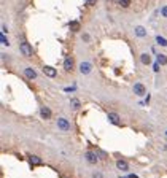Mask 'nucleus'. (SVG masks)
<instances>
[{
  "mask_svg": "<svg viewBox=\"0 0 167 178\" xmlns=\"http://www.w3.org/2000/svg\"><path fill=\"white\" fill-rule=\"evenodd\" d=\"M116 167L120 169V170H123V172H127L129 170V164L126 162V161H123V159H120L116 162Z\"/></svg>",
  "mask_w": 167,
  "mask_h": 178,
  "instance_id": "12",
  "label": "nucleus"
},
{
  "mask_svg": "<svg viewBox=\"0 0 167 178\" xmlns=\"http://www.w3.org/2000/svg\"><path fill=\"white\" fill-rule=\"evenodd\" d=\"M120 5L124 6V8H127V6L130 5V0H120Z\"/></svg>",
  "mask_w": 167,
  "mask_h": 178,
  "instance_id": "21",
  "label": "nucleus"
},
{
  "mask_svg": "<svg viewBox=\"0 0 167 178\" xmlns=\"http://www.w3.org/2000/svg\"><path fill=\"white\" fill-rule=\"evenodd\" d=\"M64 68H65V72H72L73 70V58H65V61H64Z\"/></svg>",
  "mask_w": 167,
  "mask_h": 178,
  "instance_id": "9",
  "label": "nucleus"
},
{
  "mask_svg": "<svg viewBox=\"0 0 167 178\" xmlns=\"http://www.w3.org/2000/svg\"><path fill=\"white\" fill-rule=\"evenodd\" d=\"M24 76L27 78V80H35V78H37V72L33 68L27 67V68H24Z\"/></svg>",
  "mask_w": 167,
  "mask_h": 178,
  "instance_id": "6",
  "label": "nucleus"
},
{
  "mask_svg": "<svg viewBox=\"0 0 167 178\" xmlns=\"http://www.w3.org/2000/svg\"><path fill=\"white\" fill-rule=\"evenodd\" d=\"M161 15H162L164 18H167V5H165V6H162V8H161Z\"/></svg>",
  "mask_w": 167,
  "mask_h": 178,
  "instance_id": "22",
  "label": "nucleus"
},
{
  "mask_svg": "<svg viewBox=\"0 0 167 178\" xmlns=\"http://www.w3.org/2000/svg\"><path fill=\"white\" fill-rule=\"evenodd\" d=\"M140 61H142V64H143V65H148V64H151V58H150V54L143 53V54L140 56Z\"/></svg>",
  "mask_w": 167,
  "mask_h": 178,
  "instance_id": "14",
  "label": "nucleus"
},
{
  "mask_svg": "<svg viewBox=\"0 0 167 178\" xmlns=\"http://www.w3.org/2000/svg\"><path fill=\"white\" fill-rule=\"evenodd\" d=\"M29 162L32 166H41V164H43V161H41L38 156H33V154H29Z\"/></svg>",
  "mask_w": 167,
  "mask_h": 178,
  "instance_id": "11",
  "label": "nucleus"
},
{
  "mask_svg": "<svg viewBox=\"0 0 167 178\" xmlns=\"http://www.w3.org/2000/svg\"><path fill=\"white\" fill-rule=\"evenodd\" d=\"M70 29L73 32H76V30L80 29V23H78V21H72V23H70Z\"/></svg>",
  "mask_w": 167,
  "mask_h": 178,
  "instance_id": "18",
  "label": "nucleus"
},
{
  "mask_svg": "<svg viewBox=\"0 0 167 178\" xmlns=\"http://www.w3.org/2000/svg\"><path fill=\"white\" fill-rule=\"evenodd\" d=\"M158 62L161 64V65H165V64H167V58L164 54H158Z\"/></svg>",
  "mask_w": 167,
  "mask_h": 178,
  "instance_id": "17",
  "label": "nucleus"
},
{
  "mask_svg": "<svg viewBox=\"0 0 167 178\" xmlns=\"http://www.w3.org/2000/svg\"><path fill=\"white\" fill-rule=\"evenodd\" d=\"M19 49H21V54H24L26 58H32L33 56V49H32V46L27 43V41H21Z\"/></svg>",
  "mask_w": 167,
  "mask_h": 178,
  "instance_id": "1",
  "label": "nucleus"
},
{
  "mask_svg": "<svg viewBox=\"0 0 167 178\" xmlns=\"http://www.w3.org/2000/svg\"><path fill=\"white\" fill-rule=\"evenodd\" d=\"M70 105L73 106V108H75V110H78V108H80V106H81V103H80V100H78V99H72V102H70Z\"/></svg>",
  "mask_w": 167,
  "mask_h": 178,
  "instance_id": "19",
  "label": "nucleus"
},
{
  "mask_svg": "<svg viewBox=\"0 0 167 178\" xmlns=\"http://www.w3.org/2000/svg\"><path fill=\"white\" fill-rule=\"evenodd\" d=\"M153 70H155V72H159V62H156L155 65H153Z\"/></svg>",
  "mask_w": 167,
  "mask_h": 178,
  "instance_id": "25",
  "label": "nucleus"
},
{
  "mask_svg": "<svg viewBox=\"0 0 167 178\" xmlns=\"http://www.w3.org/2000/svg\"><path fill=\"white\" fill-rule=\"evenodd\" d=\"M81 38H83V41H89V40H91V38H89V35H88V33H85Z\"/></svg>",
  "mask_w": 167,
  "mask_h": 178,
  "instance_id": "24",
  "label": "nucleus"
},
{
  "mask_svg": "<svg viewBox=\"0 0 167 178\" xmlns=\"http://www.w3.org/2000/svg\"><path fill=\"white\" fill-rule=\"evenodd\" d=\"M43 73H45L46 76H50V78H54L56 75H57L56 68H54V67H50V65H45V67H43Z\"/></svg>",
  "mask_w": 167,
  "mask_h": 178,
  "instance_id": "7",
  "label": "nucleus"
},
{
  "mask_svg": "<svg viewBox=\"0 0 167 178\" xmlns=\"http://www.w3.org/2000/svg\"><path fill=\"white\" fill-rule=\"evenodd\" d=\"M8 32V29H6V26L5 24H2V33H6Z\"/></svg>",
  "mask_w": 167,
  "mask_h": 178,
  "instance_id": "26",
  "label": "nucleus"
},
{
  "mask_svg": "<svg viewBox=\"0 0 167 178\" xmlns=\"http://www.w3.org/2000/svg\"><path fill=\"white\" fill-rule=\"evenodd\" d=\"M0 40H2V45H5V46H8V45H10V41L6 40V35H5V33H2V37H0Z\"/></svg>",
  "mask_w": 167,
  "mask_h": 178,
  "instance_id": "20",
  "label": "nucleus"
},
{
  "mask_svg": "<svg viewBox=\"0 0 167 178\" xmlns=\"http://www.w3.org/2000/svg\"><path fill=\"white\" fill-rule=\"evenodd\" d=\"M96 3V0H88V5H94Z\"/></svg>",
  "mask_w": 167,
  "mask_h": 178,
  "instance_id": "27",
  "label": "nucleus"
},
{
  "mask_svg": "<svg viewBox=\"0 0 167 178\" xmlns=\"http://www.w3.org/2000/svg\"><path fill=\"white\" fill-rule=\"evenodd\" d=\"M92 178H103V175H102L100 172H94V173H92Z\"/></svg>",
  "mask_w": 167,
  "mask_h": 178,
  "instance_id": "23",
  "label": "nucleus"
},
{
  "mask_svg": "<svg viewBox=\"0 0 167 178\" xmlns=\"http://www.w3.org/2000/svg\"><path fill=\"white\" fill-rule=\"evenodd\" d=\"M108 121L115 126L121 124V119H120V115H118V113H108Z\"/></svg>",
  "mask_w": 167,
  "mask_h": 178,
  "instance_id": "5",
  "label": "nucleus"
},
{
  "mask_svg": "<svg viewBox=\"0 0 167 178\" xmlns=\"http://www.w3.org/2000/svg\"><path fill=\"white\" fill-rule=\"evenodd\" d=\"M57 127L61 131H64V132H67V131H70V123H68V121L65 119V118H59L57 119Z\"/></svg>",
  "mask_w": 167,
  "mask_h": 178,
  "instance_id": "2",
  "label": "nucleus"
},
{
  "mask_svg": "<svg viewBox=\"0 0 167 178\" xmlns=\"http://www.w3.org/2000/svg\"><path fill=\"white\" fill-rule=\"evenodd\" d=\"M135 35H137V37H140V38H143L145 35H147V30H145V27L137 26V27H135Z\"/></svg>",
  "mask_w": 167,
  "mask_h": 178,
  "instance_id": "13",
  "label": "nucleus"
},
{
  "mask_svg": "<svg viewBox=\"0 0 167 178\" xmlns=\"http://www.w3.org/2000/svg\"><path fill=\"white\" fill-rule=\"evenodd\" d=\"M129 178H138V176H137V175H130Z\"/></svg>",
  "mask_w": 167,
  "mask_h": 178,
  "instance_id": "28",
  "label": "nucleus"
},
{
  "mask_svg": "<svg viewBox=\"0 0 167 178\" xmlns=\"http://www.w3.org/2000/svg\"><path fill=\"white\" fill-rule=\"evenodd\" d=\"M85 158L89 164H97V159H99V156H97L94 151H86L85 153Z\"/></svg>",
  "mask_w": 167,
  "mask_h": 178,
  "instance_id": "4",
  "label": "nucleus"
},
{
  "mask_svg": "<svg viewBox=\"0 0 167 178\" xmlns=\"http://www.w3.org/2000/svg\"><path fill=\"white\" fill-rule=\"evenodd\" d=\"M91 70H92L91 62H81V64H80V72H81L83 75H88V73H91Z\"/></svg>",
  "mask_w": 167,
  "mask_h": 178,
  "instance_id": "3",
  "label": "nucleus"
},
{
  "mask_svg": "<svg viewBox=\"0 0 167 178\" xmlns=\"http://www.w3.org/2000/svg\"><path fill=\"white\" fill-rule=\"evenodd\" d=\"M165 134H167V132H165Z\"/></svg>",
  "mask_w": 167,
  "mask_h": 178,
  "instance_id": "29",
  "label": "nucleus"
},
{
  "mask_svg": "<svg viewBox=\"0 0 167 178\" xmlns=\"http://www.w3.org/2000/svg\"><path fill=\"white\" fill-rule=\"evenodd\" d=\"M96 154L99 156V159H102V161H105V159L108 158V156H107V153H105V151H102V149H97V151H96Z\"/></svg>",
  "mask_w": 167,
  "mask_h": 178,
  "instance_id": "16",
  "label": "nucleus"
},
{
  "mask_svg": "<svg viewBox=\"0 0 167 178\" xmlns=\"http://www.w3.org/2000/svg\"><path fill=\"white\" fill-rule=\"evenodd\" d=\"M40 116L43 119H50L53 116V113H51V110L48 108V106H41V108H40Z\"/></svg>",
  "mask_w": 167,
  "mask_h": 178,
  "instance_id": "8",
  "label": "nucleus"
},
{
  "mask_svg": "<svg viewBox=\"0 0 167 178\" xmlns=\"http://www.w3.org/2000/svg\"><path fill=\"white\" fill-rule=\"evenodd\" d=\"M156 43L161 45V46H167V40L164 37H161V35H158V37H156Z\"/></svg>",
  "mask_w": 167,
  "mask_h": 178,
  "instance_id": "15",
  "label": "nucleus"
},
{
  "mask_svg": "<svg viewBox=\"0 0 167 178\" xmlns=\"http://www.w3.org/2000/svg\"><path fill=\"white\" fill-rule=\"evenodd\" d=\"M134 92H135L137 96H143L145 94V86H143L142 83H135L134 84Z\"/></svg>",
  "mask_w": 167,
  "mask_h": 178,
  "instance_id": "10",
  "label": "nucleus"
}]
</instances>
